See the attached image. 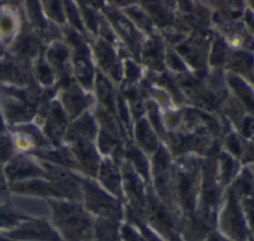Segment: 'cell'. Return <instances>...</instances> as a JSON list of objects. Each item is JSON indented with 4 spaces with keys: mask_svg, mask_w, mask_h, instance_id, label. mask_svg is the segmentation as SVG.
Listing matches in <instances>:
<instances>
[{
    "mask_svg": "<svg viewBox=\"0 0 254 241\" xmlns=\"http://www.w3.org/2000/svg\"><path fill=\"white\" fill-rule=\"evenodd\" d=\"M168 158L163 150H159L154 158L156 183L158 188L165 192L168 188Z\"/></svg>",
    "mask_w": 254,
    "mask_h": 241,
    "instance_id": "8fae6325",
    "label": "cell"
},
{
    "mask_svg": "<svg viewBox=\"0 0 254 241\" xmlns=\"http://www.w3.org/2000/svg\"><path fill=\"white\" fill-rule=\"evenodd\" d=\"M97 91L98 96L102 101H104L106 104L112 105V88L109 84L108 80L103 77L101 74H98L97 76Z\"/></svg>",
    "mask_w": 254,
    "mask_h": 241,
    "instance_id": "44dd1931",
    "label": "cell"
},
{
    "mask_svg": "<svg viewBox=\"0 0 254 241\" xmlns=\"http://www.w3.org/2000/svg\"><path fill=\"white\" fill-rule=\"evenodd\" d=\"M17 221V215H15L11 210L0 207V226L10 225Z\"/></svg>",
    "mask_w": 254,
    "mask_h": 241,
    "instance_id": "d4e9b609",
    "label": "cell"
},
{
    "mask_svg": "<svg viewBox=\"0 0 254 241\" xmlns=\"http://www.w3.org/2000/svg\"><path fill=\"white\" fill-rule=\"evenodd\" d=\"M55 213L70 236H79L89 227V221L83 211L73 204L56 203L54 204Z\"/></svg>",
    "mask_w": 254,
    "mask_h": 241,
    "instance_id": "6da1fadb",
    "label": "cell"
},
{
    "mask_svg": "<svg viewBox=\"0 0 254 241\" xmlns=\"http://www.w3.org/2000/svg\"><path fill=\"white\" fill-rule=\"evenodd\" d=\"M130 155H131L133 161L135 162V164L138 166V168H140L141 172H142L143 174H145L146 164H145V161H144L143 157L141 156V154H140L138 151H136V150L133 149V150L130 152Z\"/></svg>",
    "mask_w": 254,
    "mask_h": 241,
    "instance_id": "4dcf8cb0",
    "label": "cell"
},
{
    "mask_svg": "<svg viewBox=\"0 0 254 241\" xmlns=\"http://www.w3.org/2000/svg\"><path fill=\"white\" fill-rule=\"evenodd\" d=\"M227 46L222 39H216L212 45L209 56V61L213 65H219L227 61L228 59Z\"/></svg>",
    "mask_w": 254,
    "mask_h": 241,
    "instance_id": "2e32d148",
    "label": "cell"
},
{
    "mask_svg": "<svg viewBox=\"0 0 254 241\" xmlns=\"http://www.w3.org/2000/svg\"><path fill=\"white\" fill-rule=\"evenodd\" d=\"M244 133L247 136H250L254 133V119H247L244 122Z\"/></svg>",
    "mask_w": 254,
    "mask_h": 241,
    "instance_id": "e575fe53",
    "label": "cell"
},
{
    "mask_svg": "<svg viewBox=\"0 0 254 241\" xmlns=\"http://www.w3.org/2000/svg\"><path fill=\"white\" fill-rule=\"evenodd\" d=\"M227 219L229 224L232 227L233 232L240 237H243L245 233V227L240 215V212L237 208V205L235 203V200L230 197L228 207H227Z\"/></svg>",
    "mask_w": 254,
    "mask_h": 241,
    "instance_id": "5bb4252c",
    "label": "cell"
},
{
    "mask_svg": "<svg viewBox=\"0 0 254 241\" xmlns=\"http://www.w3.org/2000/svg\"><path fill=\"white\" fill-rule=\"evenodd\" d=\"M250 1V4L252 5V7H253V9H254V0H249Z\"/></svg>",
    "mask_w": 254,
    "mask_h": 241,
    "instance_id": "8d00e7d4",
    "label": "cell"
},
{
    "mask_svg": "<svg viewBox=\"0 0 254 241\" xmlns=\"http://www.w3.org/2000/svg\"><path fill=\"white\" fill-rule=\"evenodd\" d=\"M123 235L127 241H145L140 236H138L136 233H134L127 227H125L123 229Z\"/></svg>",
    "mask_w": 254,
    "mask_h": 241,
    "instance_id": "d6a6232c",
    "label": "cell"
},
{
    "mask_svg": "<svg viewBox=\"0 0 254 241\" xmlns=\"http://www.w3.org/2000/svg\"><path fill=\"white\" fill-rule=\"evenodd\" d=\"M47 6L49 8L50 13L54 16V18L60 22L63 21V13L61 9V5L59 0H47Z\"/></svg>",
    "mask_w": 254,
    "mask_h": 241,
    "instance_id": "4316f807",
    "label": "cell"
},
{
    "mask_svg": "<svg viewBox=\"0 0 254 241\" xmlns=\"http://www.w3.org/2000/svg\"><path fill=\"white\" fill-rule=\"evenodd\" d=\"M64 5H65V7H66L67 14H68L69 19H70V21L72 22V24H73L77 29H80V31H82V27H81V23H80L79 17H78V15H77V12H76L75 8L73 7V5L69 2V0H64Z\"/></svg>",
    "mask_w": 254,
    "mask_h": 241,
    "instance_id": "484cf974",
    "label": "cell"
},
{
    "mask_svg": "<svg viewBox=\"0 0 254 241\" xmlns=\"http://www.w3.org/2000/svg\"><path fill=\"white\" fill-rule=\"evenodd\" d=\"M109 1L116 6L127 8L130 6H134V4L137 3L139 0H109Z\"/></svg>",
    "mask_w": 254,
    "mask_h": 241,
    "instance_id": "836d02e7",
    "label": "cell"
},
{
    "mask_svg": "<svg viewBox=\"0 0 254 241\" xmlns=\"http://www.w3.org/2000/svg\"><path fill=\"white\" fill-rule=\"evenodd\" d=\"M19 50L22 54L33 56L38 51V44L37 42L32 38H24L18 45Z\"/></svg>",
    "mask_w": 254,
    "mask_h": 241,
    "instance_id": "603a6c76",
    "label": "cell"
},
{
    "mask_svg": "<svg viewBox=\"0 0 254 241\" xmlns=\"http://www.w3.org/2000/svg\"><path fill=\"white\" fill-rule=\"evenodd\" d=\"M101 179L103 182L112 190L119 185V177L116 170L109 164H104L101 169Z\"/></svg>",
    "mask_w": 254,
    "mask_h": 241,
    "instance_id": "d6986e66",
    "label": "cell"
},
{
    "mask_svg": "<svg viewBox=\"0 0 254 241\" xmlns=\"http://www.w3.org/2000/svg\"><path fill=\"white\" fill-rule=\"evenodd\" d=\"M107 15L113 22L114 27L124 40L130 52L133 54L134 57L140 59V53L142 49L141 37L139 31H137L132 21L112 9L107 10Z\"/></svg>",
    "mask_w": 254,
    "mask_h": 241,
    "instance_id": "7a4b0ae2",
    "label": "cell"
},
{
    "mask_svg": "<svg viewBox=\"0 0 254 241\" xmlns=\"http://www.w3.org/2000/svg\"><path fill=\"white\" fill-rule=\"evenodd\" d=\"M143 9L149 16L151 21L159 27H169L173 24L172 14L163 5L161 0H139Z\"/></svg>",
    "mask_w": 254,
    "mask_h": 241,
    "instance_id": "52a82bcc",
    "label": "cell"
},
{
    "mask_svg": "<svg viewBox=\"0 0 254 241\" xmlns=\"http://www.w3.org/2000/svg\"><path fill=\"white\" fill-rule=\"evenodd\" d=\"M180 192L183 202L186 204L187 208L190 210L193 206V194H192V185L190 181L188 178H182L180 181Z\"/></svg>",
    "mask_w": 254,
    "mask_h": 241,
    "instance_id": "ffe728a7",
    "label": "cell"
},
{
    "mask_svg": "<svg viewBox=\"0 0 254 241\" xmlns=\"http://www.w3.org/2000/svg\"><path fill=\"white\" fill-rule=\"evenodd\" d=\"M77 153H78V156L80 157L82 163L87 168H89L90 170H95L96 169L97 158H96L95 152L93 151L92 147L87 142L82 141V140H80L78 142Z\"/></svg>",
    "mask_w": 254,
    "mask_h": 241,
    "instance_id": "ac0fdd59",
    "label": "cell"
},
{
    "mask_svg": "<svg viewBox=\"0 0 254 241\" xmlns=\"http://www.w3.org/2000/svg\"><path fill=\"white\" fill-rule=\"evenodd\" d=\"M3 126H2V123H1V119H0V130H2Z\"/></svg>",
    "mask_w": 254,
    "mask_h": 241,
    "instance_id": "f35d334b",
    "label": "cell"
},
{
    "mask_svg": "<svg viewBox=\"0 0 254 241\" xmlns=\"http://www.w3.org/2000/svg\"><path fill=\"white\" fill-rule=\"evenodd\" d=\"M27 5H28L29 12L31 14V17H32L33 21L35 22V24H37L39 27H43L44 21L41 16V11H40L39 4H38L37 0H28Z\"/></svg>",
    "mask_w": 254,
    "mask_h": 241,
    "instance_id": "cb8c5ba5",
    "label": "cell"
},
{
    "mask_svg": "<svg viewBox=\"0 0 254 241\" xmlns=\"http://www.w3.org/2000/svg\"><path fill=\"white\" fill-rule=\"evenodd\" d=\"M76 75L80 82L85 86H90L92 81V67L85 58V54H79L75 60Z\"/></svg>",
    "mask_w": 254,
    "mask_h": 241,
    "instance_id": "9a60e30c",
    "label": "cell"
},
{
    "mask_svg": "<svg viewBox=\"0 0 254 241\" xmlns=\"http://www.w3.org/2000/svg\"><path fill=\"white\" fill-rule=\"evenodd\" d=\"M96 56L102 68H104L105 71H108L113 78L119 80L123 74V69L112 48L100 41L96 45Z\"/></svg>",
    "mask_w": 254,
    "mask_h": 241,
    "instance_id": "5b68a950",
    "label": "cell"
},
{
    "mask_svg": "<svg viewBox=\"0 0 254 241\" xmlns=\"http://www.w3.org/2000/svg\"><path fill=\"white\" fill-rule=\"evenodd\" d=\"M65 101H66V105L69 109V111L75 115L77 114L82 107L84 106V99L81 95L76 94V93H71L69 95H67L65 97Z\"/></svg>",
    "mask_w": 254,
    "mask_h": 241,
    "instance_id": "7402d4cb",
    "label": "cell"
},
{
    "mask_svg": "<svg viewBox=\"0 0 254 241\" xmlns=\"http://www.w3.org/2000/svg\"><path fill=\"white\" fill-rule=\"evenodd\" d=\"M177 51L196 71L204 69L208 51V41L205 38L201 36L191 38L178 46Z\"/></svg>",
    "mask_w": 254,
    "mask_h": 241,
    "instance_id": "3957f363",
    "label": "cell"
},
{
    "mask_svg": "<svg viewBox=\"0 0 254 241\" xmlns=\"http://www.w3.org/2000/svg\"><path fill=\"white\" fill-rule=\"evenodd\" d=\"M0 241H8V240H5V239H3V238L0 237Z\"/></svg>",
    "mask_w": 254,
    "mask_h": 241,
    "instance_id": "ab89813d",
    "label": "cell"
},
{
    "mask_svg": "<svg viewBox=\"0 0 254 241\" xmlns=\"http://www.w3.org/2000/svg\"><path fill=\"white\" fill-rule=\"evenodd\" d=\"M4 191H5V184L2 178L0 177V194H2Z\"/></svg>",
    "mask_w": 254,
    "mask_h": 241,
    "instance_id": "d590c367",
    "label": "cell"
},
{
    "mask_svg": "<svg viewBox=\"0 0 254 241\" xmlns=\"http://www.w3.org/2000/svg\"><path fill=\"white\" fill-rule=\"evenodd\" d=\"M140 56H142L143 60L151 68L156 70H162L164 67V51L160 40L153 36L148 40L145 46L141 49Z\"/></svg>",
    "mask_w": 254,
    "mask_h": 241,
    "instance_id": "8992f818",
    "label": "cell"
},
{
    "mask_svg": "<svg viewBox=\"0 0 254 241\" xmlns=\"http://www.w3.org/2000/svg\"><path fill=\"white\" fill-rule=\"evenodd\" d=\"M13 236L19 238H32L49 241H59L56 233L43 222H33L25 225L23 228L14 232Z\"/></svg>",
    "mask_w": 254,
    "mask_h": 241,
    "instance_id": "ba28073f",
    "label": "cell"
},
{
    "mask_svg": "<svg viewBox=\"0 0 254 241\" xmlns=\"http://www.w3.org/2000/svg\"><path fill=\"white\" fill-rule=\"evenodd\" d=\"M98 234L105 240H111L115 238V230L109 224H102L98 226Z\"/></svg>",
    "mask_w": 254,
    "mask_h": 241,
    "instance_id": "f1b7e54d",
    "label": "cell"
},
{
    "mask_svg": "<svg viewBox=\"0 0 254 241\" xmlns=\"http://www.w3.org/2000/svg\"><path fill=\"white\" fill-rule=\"evenodd\" d=\"M217 241H223V240H217Z\"/></svg>",
    "mask_w": 254,
    "mask_h": 241,
    "instance_id": "60d3db41",
    "label": "cell"
},
{
    "mask_svg": "<svg viewBox=\"0 0 254 241\" xmlns=\"http://www.w3.org/2000/svg\"><path fill=\"white\" fill-rule=\"evenodd\" d=\"M167 61L170 64V66L176 70H184L185 69V65L184 63L180 60L179 57L177 56V54L173 53V52H168L167 54Z\"/></svg>",
    "mask_w": 254,
    "mask_h": 241,
    "instance_id": "83f0119b",
    "label": "cell"
},
{
    "mask_svg": "<svg viewBox=\"0 0 254 241\" xmlns=\"http://www.w3.org/2000/svg\"><path fill=\"white\" fill-rule=\"evenodd\" d=\"M228 83L233 88L237 96L243 101L249 110L254 112V93L251 88L237 75L228 74Z\"/></svg>",
    "mask_w": 254,
    "mask_h": 241,
    "instance_id": "30bf717a",
    "label": "cell"
},
{
    "mask_svg": "<svg viewBox=\"0 0 254 241\" xmlns=\"http://www.w3.org/2000/svg\"><path fill=\"white\" fill-rule=\"evenodd\" d=\"M126 13L130 17L131 21L137 24L140 29L148 32L149 34H152L153 22L144 10L138 8L137 6H130L126 8Z\"/></svg>",
    "mask_w": 254,
    "mask_h": 241,
    "instance_id": "4fadbf2b",
    "label": "cell"
},
{
    "mask_svg": "<svg viewBox=\"0 0 254 241\" xmlns=\"http://www.w3.org/2000/svg\"><path fill=\"white\" fill-rule=\"evenodd\" d=\"M172 241H180V240H178L176 237H173V238H172Z\"/></svg>",
    "mask_w": 254,
    "mask_h": 241,
    "instance_id": "74e56055",
    "label": "cell"
},
{
    "mask_svg": "<svg viewBox=\"0 0 254 241\" xmlns=\"http://www.w3.org/2000/svg\"><path fill=\"white\" fill-rule=\"evenodd\" d=\"M126 73H127L128 79L134 80L139 75V68L137 67V65L134 62L127 60V63H126Z\"/></svg>",
    "mask_w": 254,
    "mask_h": 241,
    "instance_id": "f546056e",
    "label": "cell"
},
{
    "mask_svg": "<svg viewBox=\"0 0 254 241\" xmlns=\"http://www.w3.org/2000/svg\"><path fill=\"white\" fill-rule=\"evenodd\" d=\"M85 189L87 203L91 209L110 217H118L120 215L117 203L107 194L89 183L85 184Z\"/></svg>",
    "mask_w": 254,
    "mask_h": 241,
    "instance_id": "277c9868",
    "label": "cell"
},
{
    "mask_svg": "<svg viewBox=\"0 0 254 241\" xmlns=\"http://www.w3.org/2000/svg\"><path fill=\"white\" fill-rule=\"evenodd\" d=\"M228 67L235 72L243 75L251 74L253 72L254 60L251 54L245 52H236L228 57L227 61Z\"/></svg>",
    "mask_w": 254,
    "mask_h": 241,
    "instance_id": "9c48e42d",
    "label": "cell"
},
{
    "mask_svg": "<svg viewBox=\"0 0 254 241\" xmlns=\"http://www.w3.org/2000/svg\"><path fill=\"white\" fill-rule=\"evenodd\" d=\"M39 74H40V78L45 83H48V82H50L52 80L51 71H50L49 67L45 63H41L40 64V66H39Z\"/></svg>",
    "mask_w": 254,
    "mask_h": 241,
    "instance_id": "1f68e13d",
    "label": "cell"
},
{
    "mask_svg": "<svg viewBox=\"0 0 254 241\" xmlns=\"http://www.w3.org/2000/svg\"><path fill=\"white\" fill-rule=\"evenodd\" d=\"M137 136L138 140L149 150H154L156 148V136L145 120L139 122L137 126Z\"/></svg>",
    "mask_w": 254,
    "mask_h": 241,
    "instance_id": "e0dca14e",
    "label": "cell"
},
{
    "mask_svg": "<svg viewBox=\"0 0 254 241\" xmlns=\"http://www.w3.org/2000/svg\"><path fill=\"white\" fill-rule=\"evenodd\" d=\"M7 175L12 178H22L27 176L41 175L39 169L24 160H17L7 167Z\"/></svg>",
    "mask_w": 254,
    "mask_h": 241,
    "instance_id": "7c38bea8",
    "label": "cell"
}]
</instances>
